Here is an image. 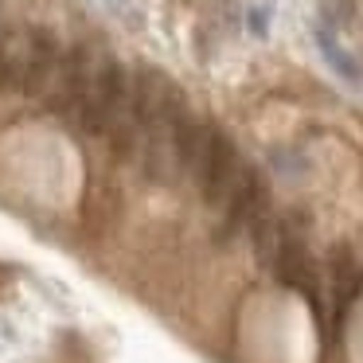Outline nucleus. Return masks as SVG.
I'll return each instance as SVG.
<instances>
[{"label":"nucleus","mask_w":363,"mask_h":363,"mask_svg":"<svg viewBox=\"0 0 363 363\" xmlns=\"http://www.w3.org/2000/svg\"><path fill=\"white\" fill-rule=\"evenodd\" d=\"M320 51H324V59H328V63H332V67H336V71H340V74H344V79H347V82H359V67H355V63H352V59H347V51H344V48H340V43H336V40H332V35H328V32H320Z\"/></svg>","instance_id":"6e6552de"},{"label":"nucleus","mask_w":363,"mask_h":363,"mask_svg":"<svg viewBox=\"0 0 363 363\" xmlns=\"http://www.w3.org/2000/svg\"><path fill=\"white\" fill-rule=\"evenodd\" d=\"M223 199H227V230L250 223L254 211L266 203L258 172H254L250 164H238V168H235V180H230V188H227V196H223Z\"/></svg>","instance_id":"423d86ee"},{"label":"nucleus","mask_w":363,"mask_h":363,"mask_svg":"<svg viewBox=\"0 0 363 363\" xmlns=\"http://www.w3.org/2000/svg\"><path fill=\"white\" fill-rule=\"evenodd\" d=\"M266 28H269L266 9H254V12H250V32H254V35H266Z\"/></svg>","instance_id":"1a4fd4ad"},{"label":"nucleus","mask_w":363,"mask_h":363,"mask_svg":"<svg viewBox=\"0 0 363 363\" xmlns=\"http://www.w3.org/2000/svg\"><path fill=\"white\" fill-rule=\"evenodd\" d=\"M59 63H63V55H59L55 35L43 32V28L28 32V74H24V94H32V98L48 94L51 82H55V74H59Z\"/></svg>","instance_id":"39448f33"},{"label":"nucleus","mask_w":363,"mask_h":363,"mask_svg":"<svg viewBox=\"0 0 363 363\" xmlns=\"http://www.w3.org/2000/svg\"><path fill=\"white\" fill-rule=\"evenodd\" d=\"M235 168H238V157L230 149V141L215 125H199L196 141H191V157H188V176L199 184L207 203L227 196L230 180H235Z\"/></svg>","instance_id":"f257e3e1"},{"label":"nucleus","mask_w":363,"mask_h":363,"mask_svg":"<svg viewBox=\"0 0 363 363\" xmlns=\"http://www.w3.org/2000/svg\"><path fill=\"white\" fill-rule=\"evenodd\" d=\"M274 274L281 285L305 293L313 301V308H320V289H316V266H313V254H308L305 238L297 235L293 227L281 223V242H277V258H274Z\"/></svg>","instance_id":"7ed1b4c3"},{"label":"nucleus","mask_w":363,"mask_h":363,"mask_svg":"<svg viewBox=\"0 0 363 363\" xmlns=\"http://www.w3.org/2000/svg\"><path fill=\"white\" fill-rule=\"evenodd\" d=\"M125 98H129V79L121 71V63L118 59H98L94 74H90V86H86V98H82V110L74 121L94 137L110 133V125L125 110Z\"/></svg>","instance_id":"f03ea898"},{"label":"nucleus","mask_w":363,"mask_h":363,"mask_svg":"<svg viewBox=\"0 0 363 363\" xmlns=\"http://www.w3.org/2000/svg\"><path fill=\"white\" fill-rule=\"evenodd\" d=\"M28 74V35H9L0 51V90H24Z\"/></svg>","instance_id":"0eeeda50"},{"label":"nucleus","mask_w":363,"mask_h":363,"mask_svg":"<svg viewBox=\"0 0 363 363\" xmlns=\"http://www.w3.org/2000/svg\"><path fill=\"white\" fill-rule=\"evenodd\" d=\"M328 269H332V324H344L347 308L355 305V297L363 293V266L355 258L352 246H332L328 254Z\"/></svg>","instance_id":"20e7f679"}]
</instances>
